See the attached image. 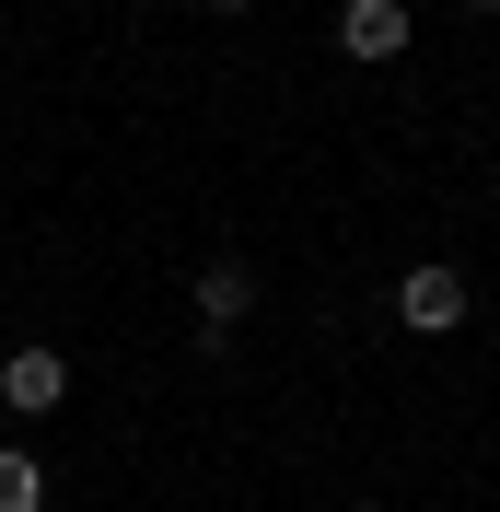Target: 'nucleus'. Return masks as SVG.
Segmentation results:
<instances>
[{
	"label": "nucleus",
	"instance_id": "f257e3e1",
	"mask_svg": "<svg viewBox=\"0 0 500 512\" xmlns=\"http://www.w3.org/2000/svg\"><path fill=\"white\" fill-rule=\"evenodd\" d=\"M396 315H407V338H454V326H466V268H407L396 280Z\"/></svg>",
	"mask_w": 500,
	"mask_h": 512
},
{
	"label": "nucleus",
	"instance_id": "f03ea898",
	"mask_svg": "<svg viewBox=\"0 0 500 512\" xmlns=\"http://www.w3.org/2000/svg\"><path fill=\"white\" fill-rule=\"evenodd\" d=\"M245 315H256V268L245 256H210V268H198V350H221Z\"/></svg>",
	"mask_w": 500,
	"mask_h": 512
},
{
	"label": "nucleus",
	"instance_id": "7ed1b4c3",
	"mask_svg": "<svg viewBox=\"0 0 500 512\" xmlns=\"http://www.w3.org/2000/svg\"><path fill=\"white\" fill-rule=\"evenodd\" d=\"M59 396H70V361H59V350H12V361H0V408L47 419Z\"/></svg>",
	"mask_w": 500,
	"mask_h": 512
},
{
	"label": "nucleus",
	"instance_id": "20e7f679",
	"mask_svg": "<svg viewBox=\"0 0 500 512\" xmlns=\"http://www.w3.org/2000/svg\"><path fill=\"white\" fill-rule=\"evenodd\" d=\"M338 47H349V59H407V0H349V12H338Z\"/></svg>",
	"mask_w": 500,
	"mask_h": 512
},
{
	"label": "nucleus",
	"instance_id": "39448f33",
	"mask_svg": "<svg viewBox=\"0 0 500 512\" xmlns=\"http://www.w3.org/2000/svg\"><path fill=\"white\" fill-rule=\"evenodd\" d=\"M0 512H47V466L24 443H0Z\"/></svg>",
	"mask_w": 500,
	"mask_h": 512
},
{
	"label": "nucleus",
	"instance_id": "423d86ee",
	"mask_svg": "<svg viewBox=\"0 0 500 512\" xmlns=\"http://www.w3.org/2000/svg\"><path fill=\"white\" fill-rule=\"evenodd\" d=\"M454 12H500V0H454Z\"/></svg>",
	"mask_w": 500,
	"mask_h": 512
},
{
	"label": "nucleus",
	"instance_id": "0eeeda50",
	"mask_svg": "<svg viewBox=\"0 0 500 512\" xmlns=\"http://www.w3.org/2000/svg\"><path fill=\"white\" fill-rule=\"evenodd\" d=\"M210 12H256V0H210Z\"/></svg>",
	"mask_w": 500,
	"mask_h": 512
}]
</instances>
